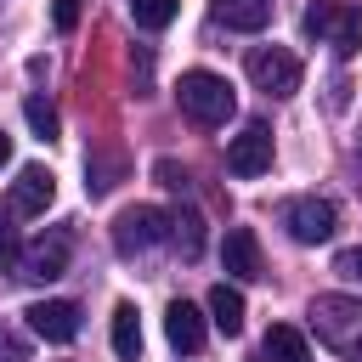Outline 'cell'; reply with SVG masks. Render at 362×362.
<instances>
[{
  "label": "cell",
  "mask_w": 362,
  "mask_h": 362,
  "mask_svg": "<svg viewBox=\"0 0 362 362\" xmlns=\"http://www.w3.org/2000/svg\"><path fill=\"white\" fill-rule=\"evenodd\" d=\"M175 102H181V113H187L192 124H226L232 107H238L232 85H226L221 74H209V68H187L181 85H175Z\"/></svg>",
  "instance_id": "6da1fadb"
},
{
  "label": "cell",
  "mask_w": 362,
  "mask_h": 362,
  "mask_svg": "<svg viewBox=\"0 0 362 362\" xmlns=\"http://www.w3.org/2000/svg\"><path fill=\"white\" fill-rule=\"evenodd\" d=\"M311 322L322 334L328 351H339L345 362H362V300H339V294H322L311 305Z\"/></svg>",
  "instance_id": "7a4b0ae2"
},
{
  "label": "cell",
  "mask_w": 362,
  "mask_h": 362,
  "mask_svg": "<svg viewBox=\"0 0 362 362\" xmlns=\"http://www.w3.org/2000/svg\"><path fill=\"white\" fill-rule=\"evenodd\" d=\"M305 34L334 45L339 57H356V45H362V6L356 0H317L305 11Z\"/></svg>",
  "instance_id": "3957f363"
},
{
  "label": "cell",
  "mask_w": 362,
  "mask_h": 362,
  "mask_svg": "<svg viewBox=\"0 0 362 362\" xmlns=\"http://www.w3.org/2000/svg\"><path fill=\"white\" fill-rule=\"evenodd\" d=\"M170 238V215L158 209V204H136V209H124L119 221H113V249L119 255H147V249H158Z\"/></svg>",
  "instance_id": "277c9868"
},
{
  "label": "cell",
  "mask_w": 362,
  "mask_h": 362,
  "mask_svg": "<svg viewBox=\"0 0 362 362\" xmlns=\"http://www.w3.org/2000/svg\"><path fill=\"white\" fill-rule=\"evenodd\" d=\"M243 68H249L255 90H266V96H294L300 90V57L283 51V45H255Z\"/></svg>",
  "instance_id": "5b68a950"
},
{
  "label": "cell",
  "mask_w": 362,
  "mask_h": 362,
  "mask_svg": "<svg viewBox=\"0 0 362 362\" xmlns=\"http://www.w3.org/2000/svg\"><path fill=\"white\" fill-rule=\"evenodd\" d=\"M68 255H74V232H68V226H51L45 238H34V243L17 255V277H28V283H51V277L68 272Z\"/></svg>",
  "instance_id": "8992f818"
},
{
  "label": "cell",
  "mask_w": 362,
  "mask_h": 362,
  "mask_svg": "<svg viewBox=\"0 0 362 362\" xmlns=\"http://www.w3.org/2000/svg\"><path fill=\"white\" fill-rule=\"evenodd\" d=\"M334 221H339V215H334L328 198H311V192H305V198H288V204H283V226H288L294 243H328V238H334Z\"/></svg>",
  "instance_id": "52a82bcc"
},
{
  "label": "cell",
  "mask_w": 362,
  "mask_h": 362,
  "mask_svg": "<svg viewBox=\"0 0 362 362\" xmlns=\"http://www.w3.org/2000/svg\"><path fill=\"white\" fill-rule=\"evenodd\" d=\"M226 170L232 175H266L272 170V130L266 124H243L232 141H226Z\"/></svg>",
  "instance_id": "ba28073f"
},
{
  "label": "cell",
  "mask_w": 362,
  "mask_h": 362,
  "mask_svg": "<svg viewBox=\"0 0 362 362\" xmlns=\"http://www.w3.org/2000/svg\"><path fill=\"white\" fill-rule=\"evenodd\" d=\"M51 198H57V175L45 170V164H23L17 170V181H11V215H45L51 209Z\"/></svg>",
  "instance_id": "9c48e42d"
},
{
  "label": "cell",
  "mask_w": 362,
  "mask_h": 362,
  "mask_svg": "<svg viewBox=\"0 0 362 362\" xmlns=\"http://www.w3.org/2000/svg\"><path fill=\"white\" fill-rule=\"evenodd\" d=\"M23 317H28V328H34L45 345H68V339L79 334V305H74V300H34Z\"/></svg>",
  "instance_id": "30bf717a"
},
{
  "label": "cell",
  "mask_w": 362,
  "mask_h": 362,
  "mask_svg": "<svg viewBox=\"0 0 362 362\" xmlns=\"http://www.w3.org/2000/svg\"><path fill=\"white\" fill-rule=\"evenodd\" d=\"M221 260H226V277L238 283H260L266 277V260H260V238L249 226H232L226 243H221Z\"/></svg>",
  "instance_id": "8fae6325"
},
{
  "label": "cell",
  "mask_w": 362,
  "mask_h": 362,
  "mask_svg": "<svg viewBox=\"0 0 362 362\" xmlns=\"http://www.w3.org/2000/svg\"><path fill=\"white\" fill-rule=\"evenodd\" d=\"M272 6L277 0H215V23H226L238 34H260L272 23Z\"/></svg>",
  "instance_id": "7c38bea8"
},
{
  "label": "cell",
  "mask_w": 362,
  "mask_h": 362,
  "mask_svg": "<svg viewBox=\"0 0 362 362\" xmlns=\"http://www.w3.org/2000/svg\"><path fill=\"white\" fill-rule=\"evenodd\" d=\"M164 334H170L175 351H198V345H204V317H198V305L170 300V311H164Z\"/></svg>",
  "instance_id": "4fadbf2b"
},
{
  "label": "cell",
  "mask_w": 362,
  "mask_h": 362,
  "mask_svg": "<svg viewBox=\"0 0 362 362\" xmlns=\"http://www.w3.org/2000/svg\"><path fill=\"white\" fill-rule=\"evenodd\" d=\"M260 351H266V362H311V345H305V334L294 322H272Z\"/></svg>",
  "instance_id": "5bb4252c"
},
{
  "label": "cell",
  "mask_w": 362,
  "mask_h": 362,
  "mask_svg": "<svg viewBox=\"0 0 362 362\" xmlns=\"http://www.w3.org/2000/svg\"><path fill=\"white\" fill-rule=\"evenodd\" d=\"M209 322H215L226 339H238V334H243V294L226 288V283H215V288H209Z\"/></svg>",
  "instance_id": "9a60e30c"
},
{
  "label": "cell",
  "mask_w": 362,
  "mask_h": 362,
  "mask_svg": "<svg viewBox=\"0 0 362 362\" xmlns=\"http://www.w3.org/2000/svg\"><path fill=\"white\" fill-rule=\"evenodd\" d=\"M113 351H119L124 362H136V356H141V317H136V305H130V300H119V305H113Z\"/></svg>",
  "instance_id": "2e32d148"
},
{
  "label": "cell",
  "mask_w": 362,
  "mask_h": 362,
  "mask_svg": "<svg viewBox=\"0 0 362 362\" xmlns=\"http://www.w3.org/2000/svg\"><path fill=\"white\" fill-rule=\"evenodd\" d=\"M119 170H124V158L119 153H96V158H85V192H113L119 187Z\"/></svg>",
  "instance_id": "e0dca14e"
},
{
  "label": "cell",
  "mask_w": 362,
  "mask_h": 362,
  "mask_svg": "<svg viewBox=\"0 0 362 362\" xmlns=\"http://www.w3.org/2000/svg\"><path fill=\"white\" fill-rule=\"evenodd\" d=\"M175 11H181V0H130L136 28H170V23H175Z\"/></svg>",
  "instance_id": "ac0fdd59"
},
{
  "label": "cell",
  "mask_w": 362,
  "mask_h": 362,
  "mask_svg": "<svg viewBox=\"0 0 362 362\" xmlns=\"http://www.w3.org/2000/svg\"><path fill=\"white\" fill-rule=\"evenodd\" d=\"M170 238H175V243H181V255L192 260V255L204 249V221H198L192 209H187V215H170Z\"/></svg>",
  "instance_id": "d6986e66"
},
{
  "label": "cell",
  "mask_w": 362,
  "mask_h": 362,
  "mask_svg": "<svg viewBox=\"0 0 362 362\" xmlns=\"http://www.w3.org/2000/svg\"><path fill=\"white\" fill-rule=\"evenodd\" d=\"M23 119L34 124V136H40V141H51V136H57V107H51L45 96H28V102H23Z\"/></svg>",
  "instance_id": "ffe728a7"
},
{
  "label": "cell",
  "mask_w": 362,
  "mask_h": 362,
  "mask_svg": "<svg viewBox=\"0 0 362 362\" xmlns=\"http://www.w3.org/2000/svg\"><path fill=\"white\" fill-rule=\"evenodd\" d=\"M17 255H23L17 226H11V215H0V272H11V266H17Z\"/></svg>",
  "instance_id": "44dd1931"
},
{
  "label": "cell",
  "mask_w": 362,
  "mask_h": 362,
  "mask_svg": "<svg viewBox=\"0 0 362 362\" xmlns=\"http://www.w3.org/2000/svg\"><path fill=\"white\" fill-rule=\"evenodd\" d=\"M334 277L362 283V249H339V255H334Z\"/></svg>",
  "instance_id": "7402d4cb"
},
{
  "label": "cell",
  "mask_w": 362,
  "mask_h": 362,
  "mask_svg": "<svg viewBox=\"0 0 362 362\" xmlns=\"http://www.w3.org/2000/svg\"><path fill=\"white\" fill-rule=\"evenodd\" d=\"M51 23H57V28L68 34V28L79 23V0H51Z\"/></svg>",
  "instance_id": "603a6c76"
},
{
  "label": "cell",
  "mask_w": 362,
  "mask_h": 362,
  "mask_svg": "<svg viewBox=\"0 0 362 362\" xmlns=\"http://www.w3.org/2000/svg\"><path fill=\"white\" fill-rule=\"evenodd\" d=\"M153 175H158V181H164V187H175V192H181V187H187V170H175V164H170V158H158V164H153Z\"/></svg>",
  "instance_id": "cb8c5ba5"
},
{
  "label": "cell",
  "mask_w": 362,
  "mask_h": 362,
  "mask_svg": "<svg viewBox=\"0 0 362 362\" xmlns=\"http://www.w3.org/2000/svg\"><path fill=\"white\" fill-rule=\"evenodd\" d=\"M0 362H28V345H23V339H11L6 328H0Z\"/></svg>",
  "instance_id": "d4e9b609"
},
{
  "label": "cell",
  "mask_w": 362,
  "mask_h": 362,
  "mask_svg": "<svg viewBox=\"0 0 362 362\" xmlns=\"http://www.w3.org/2000/svg\"><path fill=\"white\" fill-rule=\"evenodd\" d=\"M6 164H11V136L0 130V170H6Z\"/></svg>",
  "instance_id": "484cf974"
}]
</instances>
